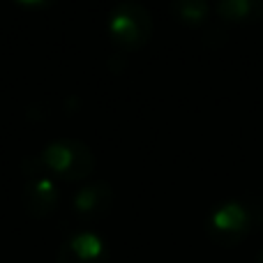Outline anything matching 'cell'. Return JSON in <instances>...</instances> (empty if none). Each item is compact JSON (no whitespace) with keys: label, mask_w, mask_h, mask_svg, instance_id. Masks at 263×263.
<instances>
[{"label":"cell","mask_w":263,"mask_h":263,"mask_svg":"<svg viewBox=\"0 0 263 263\" xmlns=\"http://www.w3.org/2000/svg\"><path fill=\"white\" fill-rule=\"evenodd\" d=\"M114 187L106 180H88L74 192L72 213L83 224L102 222L104 217H109L111 208H114Z\"/></svg>","instance_id":"5b68a950"},{"label":"cell","mask_w":263,"mask_h":263,"mask_svg":"<svg viewBox=\"0 0 263 263\" xmlns=\"http://www.w3.org/2000/svg\"><path fill=\"white\" fill-rule=\"evenodd\" d=\"M153 16L136 0H123L109 12L106 30L109 37L120 51H141L153 40Z\"/></svg>","instance_id":"7a4b0ae2"},{"label":"cell","mask_w":263,"mask_h":263,"mask_svg":"<svg viewBox=\"0 0 263 263\" xmlns=\"http://www.w3.org/2000/svg\"><path fill=\"white\" fill-rule=\"evenodd\" d=\"M254 229V215L242 201L229 199L217 203L205 217V236L219 247H236Z\"/></svg>","instance_id":"3957f363"},{"label":"cell","mask_w":263,"mask_h":263,"mask_svg":"<svg viewBox=\"0 0 263 263\" xmlns=\"http://www.w3.org/2000/svg\"><path fill=\"white\" fill-rule=\"evenodd\" d=\"M16 5H21L23 9H46L55 3V0H14Z\"/></svg>","instance_id":"9c48e42d"},{"label":"cell","mask_w":263,"mask_h":263,"mask_svg":"<svg viewBox=\"0 0 263 263\" xmlns=\"http://www.w3.org/2000/svg\"><path fill=\"white\" fill-rule=\"evenodd\" d=\"M55 263H111V250L100 233L74 231L58 247Z\"/></svg>","instance_id":"8992f818"},{"label":"cell","mask_w":263,"mask_h":263,"mask_svg":"<svg viewBox=\"0 0 263 263\" xmlns=\"http://www.w3.org/2000/svg\"><path fill=\"white\" fill-rule=\"evenodd\" d=\"M168 12L182 26L199 28L208 21L210 5H208V0H171L168 3Z\"/></svg>","instance_id":"ba28073f"},{"label":"cell","mask_w":263,"mask_h":263,"mask_svg":"<svg viewBox=\"0 0 263 263\" xmlns=\"http://www.w3.org/2000/svg\"><path fill=\"white\" fill-rule=\"evenodd\" d=\"M256 263H263V250L259 252V254H256Z\"/></svg>","instance_id":"30bf717a"},{"label":"cell","mask_w":263,"mask_h":263,"mask_svg":"<svg viewBox=\"0 0 263 263\" xmlns=\"http://www.w3.org/2000/svg\"><path fill=\"white\" fill-rule=\"evenodd\" d=\"M21 171L26 176V182H23V205H26L28 215L35 219L51 217L60 205V190L55 185V178L42 166L37 155L23 157Z\"/></svg>","instance_id":"277c9868"},{"label":"cell","mask_w":263,"mask_h":263,"mask_svg":"<svg viewBox=\"0 0 263 263\" xmlns=\"http://www.w3.org/2000/svg\"><path fill=\"white\" fill-rule=\"evenodd\" d=\"M215 9L229 23H254L263 18V0H217Z\"/></svg>","instance_id":"52a82bcc"},{"label":"cell","mask_w":263,"mask_h":263,"mask_svg":"<svg viewBox=\"0 0 263 263\" xmlns=\"http://www.w3.org/2000/svg\"><path fill=\"white\" fill-rule=\"evenodd\" d=\"M37 159L55 180L63 182L88 180L97 166V157L90 145L81 139H69V136L46 141L37 153Z\"/></svg>","instance_id":"6da1fadb"}]
</instances>
